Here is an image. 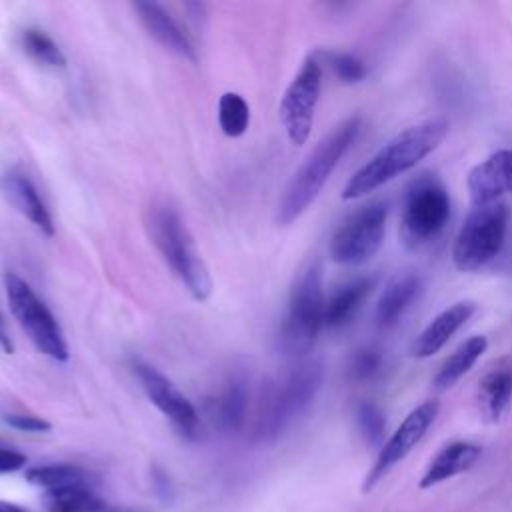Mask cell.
Listing matches in <instances>:
<instances>
[{
	"label": "cell",
	"mask_w": 512,
	"mask_h": 512,
	"mask_svg": "<svg viewBox=\"0 0 512 512\" xmlns=\"http://www.w3.org/2000/svg\"><path fill=\"white\" fill-rule=\"evenodd\" d=\"M448 128V120L436 116L398 132L352 174L342 188V200H358L368 196L376 188L414 168L440 146L448 134Z\"/></svg>",
	"instance_id": "obj_1"
},
{
	"label": "cell",
	"mask_w": 512,
	"mask_h": 512,
	"mask_svg": "<svg viewBox=\"0 0 512 512\" xmlns=\"http://www.w3.org/2000/svg\"><path fill=\"white\" fill-rule=\"evenodd\" d=\"M360 118L350 116L334 126L308 154V158L300 164V168L290 178L284 194L278 202L276 220L280 226H290L294 220L306 212V208L316 200L330 174L342 160V156L350 150L360 134Z\"/></svg>",
	"instance_id": "obj_2"
},
{
	"label": "cell",
	"mask_w": 512,
	"mask_h": 512,
	"mask_svg": "<svg viewBox=\"0 0 512 512\" xmlns=\"http://www.w3.org/2000/svg\"><path fill=\"white\" fill-rule=\"evenodd\" d=\"M322 380V362L306 360L268 384L256 414V440L272 442L280 438L310 408L322 388Z\"/></svg>",
	"instance_id": "obj_3"
},
{
	"label": "cell",
	"mask_w": 512,
	"mask_h": 512,
	"mask_svg": "<svg viewBox=\"0 0 512 512\" xmlns=\"http://www.w3.org/2000/svg\"><path fill=\"white\" fill-rule=\"evenodd\" d=\"M146 228L154 246L192 298L206 300L212 292V278L180 214L164 202L152 204L146 212Z\"/></svg>",
	"instance_id": "obj_4"
},
{
	"label": "cell",
	"mask_w": 512,
	"mask_h": 512,
	"mask_svg": "<svg viewBox=\"0 0 512 512\" xmlns=\"http://www.w3.org/2000/svg\"><path fill=\"white\" fill-rule=\"evenodd\" d=\"M324 288H322V264L318 260L308 262L296 276L286 316L280 326V346L290 356L306 354L324 326Z\"/></svg>",
	"instance_id": "obj_5"
},
{
	"label": "cell",
	"mask_w": 512,
	"mask_h": 512,
	"mask_svg": "<svg viewBox=\"0 0 512 512\" xmlns=\"http://www.w3.org/2000/svg\"><path fill=\"white\" fill-rule=\"evenodd\" d=\"M510 210L500 200L472 204L452 246V262L460 272H474L492 262L506 240Z\"/></svg>",
	"instance_id": "obj_6"
},
{
	"label": "cell",
	"mask_w": 512,
	"mask_h": 512,
	"mask_svg": "<svg viewBox=\"0 0 512 512\" xmlns=\"http://www.w3.org/2000/svg\"><path fill=\"white\" fill-rule=\"evenodd\" d=\"M450 220V194L434 174H420L410 182L402 200L400 234L416 250L434 242Z\"/></svg>",
	"instance_id": "obj_7"
},
{
	"label": "cell",
	"mask_w": 512,
	"mask_h": 512,
	"mask_svg": "<svg viewBox=\"0 0 512 512\" xmlns=\"http://www.w3.org/2000/svg\"><path fill=\"white\" fill-rule=\"evenodd\" d=\"M4 288L8 306L34 348L56 362H66L70 352L64 332L42 298L14 272H6Z\"/></svg>",
	"instance_id": "obj_8"
},
{
	"label": "cell",
	"mask_w": 512,
	"mask_h": 512,
	"mask_svg": "<svg viewBox=\"0 0 512 512\" xmlns=\"http://www.w3.org/2000/svg\"><path fill=\"white\" fill-rule=\"evenodd\" d=\"M386 216L384 202H370L352 212L332 234V260L344 266H358L370 260L384 242Z\"/></svg>",
	"instance_id": "obj_9"
},
{
	"label": "cell",
	"mask_w": 512,
	"mask_h": 512,
	"mask_svg": "<svg viewBox=\"0 0 512 512\" xmlns=\"http://www.w3.org/2000/svg\"><path fill=\"white\" fill-rule=\"evenodd\" d=\"M322 88V66L314 56H308L292 82L288 84L282 102H280V120L284 130L294 146L306 144L312 122L314 110L320 98Z\"/></svg>",
	"instance_id": "obj_10"
},
{
	"label": "cell",
	"mask_w": 512,
	"mask_h": 512,
	"mask_svg": "<svg viewBox=\"0 0 512 512\" xmlns=\"http://www.w3.org/2000/svg\"><path fill=\"white\" fill-rule=\"evenodd\" d=\"M438 416V402L426 400L420 406H416L392 432V436L382 444L372 468L368 470L362 490L370 492L398 462H402L416 444L426 436L430 426L434 424Z\"/></svg>",
	"instance_id": "obj_11"
},
{
	"label": "cell",
	"mask_w": 512,
	"mask_h": 512,
	"mask_svg": "<svg viewBox=\"0 0 512 512\" xmlns=\"http://www.w3.org/2000/svg\"><path fill=\"white\" fill-rule=\"evenodd\" d=\"M132 370L140 380L148 400L180 430V434L194 438L200 426L194 404L168 380L160 370L142 360L132 362Z\"/></svg>",
	"instance_id": "obj_12"
},
{
	"label": "cell",
	"mask_w": 512,
	"mask_h": 512,
	"mask_svg": "<svg viewBox=\"0 0 512 512\" xmlns=\"http://www.w3.org/2000/svg\"><path fill=\"white\" fill-rule=\"evenodd\" d=\"M468 190L472 204L500 200L504 192H512V148L496 150L476 164L468 172Z\"/></svg>",
	"instance_id": "obj_13"
},
{
	"label": "cell",
	"mask_w": 512,
	"mask_h": 512,
	"mask_svg": "<svg viewBox=\"0 0 512 512\" xmlns=\"http://www.w3.org/2000/svg\"><path fill=\"white\" fill-rule=\"evenodd\" d=\"M474 312H476V304L470 300H462L448 306L438 316H434L426 324V328L414 338L410 346V354L422 360L440 352L446 346V342L470 320Z\"/></svg>",
	"instance_id": "obj_14"
},
{
	"label": "cell",
	"mask_w": 512,
	"mask_h": 512,
	"mask_svg": "<svg viewBox=\"0 0 512 512\" xmlns=\"http://www.w3.org/2000/svg\"><path fill=\"white\" fill-rule=\"evenodd\" d=\"M2 194L6 200L24 216L28 218L42 234L54 236V220L50 210L46 208L38 188L34 182L20 170H8L0 180Z\"/></svg>",
	"instance_id": "obj_15"
},
{
	"label": "cell",
	"mask_w": 512,
	"mask_h": 512,
	"mask_svg": "<svg viewBox=\"0 0 512 512\" xmlns=\"http://www.w3.org/2000/svg\"><path fill=\"white\" fill-rule=\"evenodd\" d=\"M512 404V362L492 364L478 384V410L488 424H498Z\"/></svg>",
	"instance_id": "obj_16"
},
{
	"label": "cell",
	"mask_w": 512,
	"mask_h": 512,
	"mask_svg": "<svg viewBox=\"0 0 512 512\" xmlns=\"http://www.w3.org/2000/svg\"><path fill=\"white\" fill-rule=\"evenodd\" d=\"M482 456V446L468 440H454L446 446H442L436 456L426 466L420 488H434L454 476H460L468 472Z\"/></svg>",
	"instance_id": "obj_17"
},
{
	"label": "cell",
	"mask_w": 512,
	"mask_h": 512,
	"mask_svg": "<svg viewBox=\"0 0 512 512\" xmlns=\"http://www.w3.org/2000/svg\"><path fill=\"white\" fill-rule=\"evenodd\" d=\"M134 10L146 28V32L162 44L172 54L184 58V60H196V50L190 44L188 36L182 32V28L176 24V20L156 2H136Z\"/></svg>",
	"instance_id": "obj_18"
},
{
	"label": "cell",
	"mask_w": 512,
	"mask_h": 512,
	"mask_svg": "<svg viewBox=\"0 0 512 512\" xmlns=\"http://www.w3.org/2000/svg\"><path fill=\"white\" fill-rule=\"evenodd\" d=\"M420 286H422L420 276L412 270H404V272L394 274L386 282V286H384V290L378 298L376 312H374L376 326L380 330H388V328L396 326L400 322V318L404 316V312L418 298Z\"/></svg>",
	"instance_id": "obj_19"
},
{
	"label": "cell",
	"mask_w": 512,
	"mask_h": 512,
	"mask_svg": "<svg viewBox=\"0 0 512 512\" xmlns=\"http://www.w3.org/2000/svg\"><path fill=\"white\" fill-rule=\"evenodd\" d=\"M250 386L244 374H230L212 402V416L220 430L238 432L246 420Z\"/></svg>",
	"instance_id": "obj_20"
},
{
	"label": "cell",
	"mask_w": 512,
	"mask_h": 512,
	"mask_svg": "<svg viewBox=\"0 0 512 512\" xmlns=\"http://www.w3.org/2000/svg\"><path fill=\"white\" fill-rule=\"evenodd\" d=\"M376 280L372 276H360L342 284L326 302L324 326L330 330H340L352 322L358 308L372 292Z\"/></svg>",
	"instance_id": "obj_21"
},
{
	"label": "cell",
	"mask_w": 512,
	"mask_h": 512,
	"mask_svg": "<svg viewBox=\"0 0 512 512\" xmlns=\"http://www.w3.org/2000/svg\"><path fill=\"white\" fill-rule=\"evenodd\" d=\"M488 348V340L482 334L470 336L468 340H464L438 368V372L434 374V388L436 390H448L452 388L478 360L480 356L486 352Z\"/></svg>",
	"instance_id": "obj_22"
},
{
	"label": "cell",
	"mask_w": 512,
	"mask_h": 512,
	"mask_svg": "<svg viewBox=\"0 0 512 512\" xmlns=\"http://www.w3.org/2000/svg\"><path fill=\"white\" fill-rule=\"evenodd\" d=\"M26 480L48 492H56L62 488L78 486V484H90L88 472L74 464H42V466H32L26 470Z\"/></svg>",
	"instance_id": "obj_23"
},
{
	"label": "cell",
	"mask_w": 512,
	"mask_h": 512,
	"mask_svg": "<svg viewBox=\"0 0 512 512\" xmlns=\"http://www.w3.org/2000/svg\"><path fill=\"white\" fill-rule=\"evenodd\" d=\"M46 498L52 512H102L106 508L104 500L94 494L90 484L48 492Z\"/></svg>",
	"instance_id": "obj_24"
},
{
	"label": "cell",
	"mask_w": 512,
	"mask_h": 512,
	"mask_svg": "<svg viewBox=\"0 0 512 512\" xmlns=\"http://www.w3.org/2000/svg\"><path fill=\"white\" fill-rule=\"evenodd\" d=\"M20 44H22L24 52L42 66H48V68H64L66 66V56L60 50V46L46 32H42L38 28L22 30Z\"/></svg>",
	"instance_id": "obj_25"
},
{
	"label": "cell",
	"mask_w": 512,
	"mask_h": 512,
	"mask_svg": "<svg viewBox=\"0 0 512 512\" xmlns=\"http://www.w3.org/2000/svg\"><path fill=\"white\" fill-rule=\"evenodd\" d=\"M218 124L228 138H238L250 124V108L236 92H224L218 100Z\"/></svg>",
	"instance_id": "obj_26"
},
{
	"label": "cell",
	"mask_w": 512,
	"mask_h": 512,
	"mask_svg": "<svg viewBox=\"0 0 512 512\" xmlns=\"http://www.w3.org/2000/svg\"><path fill=\"white\" fill-rule=\"evenodd\" d=\"M356 424H358L362 438L368 444L382 448V440L386 434V418L376 404L360 402L356 406Z\"/></svg>",
	"instance_id": "obj_27"
},
{
	"label": "cell",
	"mask_w": 512,
	"mask_h": 512,
	"mask_svg": "<svg viewBox=\"0 0 512 512\" xmlns=\"http://www.w3.org/2000/svg\"><path fill=\"white\" fill-rule=\"evenodd\" d=\"M330 70L346 84H356L366 78V64L350 52H324L322 54Z\"/></svg>",
	"instance_id": "obj_28"
},
{
	"label": "cell",
	"mask_w": 512,
	"mask_h": 512,
	"mask_svg": "<svg viewBox=\"0 0 512 512\" xmlns=\"http://www.w3.org/2000/svg\"><path fill=\"white\" fill-rule=\"evenodd\" d=\"M382 368V354L376 348H358L348 360V376L356 382L372 380Z\"/></svg>",
	"instance_id": "obj_29"
},
{
	"label": "cell",
	"mask_w": 512,
	"mask_h": 512,
	"mask_svg": "<svg viewBox=\"0 0 512 512\" xmlns=\"http://www.w3.org/2000/svg\"><path fill=\"white\" fill-rule=\"evenodd\" d=\"M2 420L22 432H48L52 428V424L40 416L34 414H16V412H8L2 416Z\"/></svg>",
	"instance_id": "obj_30"
},
{
	"label": "cell",
	"mask_w": 512,
	"mask_h": 512,
	"mask_svg": "<svg viewBox=\"0 0 512 512\" xmlns=\"http://www.w3.org/2000/svg\"><path fill=\"white\" fill-rule=\"evenodd\" d=\"M26 462H28L26 454H22L18 450H12V448H6V446H0V474L18 472L26 466Z\"/></svg>",
	"instance_id": "obj_31"
},
{
	"label": "cell",
	"mask_w": 512,
	"mask_h": 512,
	"mask_svg": "<svg viewBox=\"0 0 512 512\" xmlns=\"http://www.w3.org/2000/svg\"><path fill=\"white\" fill-rule=\"evenodd\" d=\"M0 348L6 352V354H12L14 352V344H12V338L8 336V330H6V322L0 314Z\"/></svg>",
	"instance_id": "obj_32"
},
{
	"label": "cell",
	"mask_w": 512,
	"mask_h": 512,
	"mask_svg": "<svg viewBox=\"0 0 512 512\" xmlns=\"http://www.w3.org/2000/svg\"><path fill=\"white\" fill-rule=\"evenodd\" d=\"M0 512H26L22 506L8 502V500H0Z\"/></svg>",
	"instance_id": "obj_33"
}]
</instances>
